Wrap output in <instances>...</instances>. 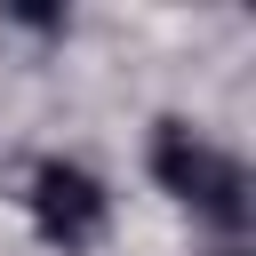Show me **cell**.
I'll use <instances>...</instances> for the list:
<instances>
[{
	"mask_svg": "<svg viewBox=\"0 0 256 256\" xmlns=\"http://www.w3.org/2000/svg\"><path fill=\"white\" fill-rule=\"evenodd\" d=\"M152 168H160V184H168L184 208H200V216H216V224H240V216H248V176H240V160H232L224 144H208L200 128L168 120L160 144H152Z\"/></svg>",
	"mask_w": 256,
	"mask_h": 256,
	"instance_id": "cell-1",
	"label": "cell"
},
{
	"mask_svg": "<svg viewBox=\"0 0 256 256\" xmlns=\"http://www.w3.org/2000/svg\"><path fill=\"white\" fill-rule=\"evenodd\" d=\"M32 216H40L48 240L80 248V240H96V224H104V184H96L88 168H72V160H48V168L32 176Z\"/></svg>",
	"mask_w": 256,
	"mask_h": 256,
	"instance_id": "cell-2",
	"label": "cell"
}]
</instances>
